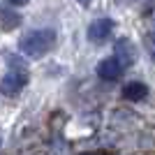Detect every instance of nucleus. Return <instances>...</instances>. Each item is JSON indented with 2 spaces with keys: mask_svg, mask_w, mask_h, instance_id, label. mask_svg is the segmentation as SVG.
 Segmentation results:
<instances>
[{
  "mask_svg": "<svg viewBox=\"0 0 155 155\" xmlns=\"http://www.w3.org/2000/svg\"><path fill=\"white\" fill-rule=\"evenodd\" d=\"M120 74H123V65L116 56L100 60V65H97V77L104 79V81H116Z\"/></svg>",
  "mask_w": 155,
  "mask_h": 155,
  "instance_id": "20e7f679",
  "label": "nucleus"
},
{
  "mask_svg": "<svg viewBox=\"0 0 155 155\" xmlns=\"http://www.w3.org/2000/svg\"><path fill=\"white\" fill-rule=\"evenodd\" d=\"M111 30H114V21L111 19H95L88 26V39L93 44H104L109 39Z\"/></svg>",
  "mask_w": 155,
  "mask_h": 155,
  "instance_id": "7ed1b4c3",
  "label": "nucleus"
},
{
  "mask_svg": "<svg viewBox=\"0 0 155 155\" xmlns=\"http://www.w3.org/2000/svg\"><path fill=\"white\" fill-rule=\"evenodd\" d=\"M143 46H146V51H148V56L155 60V32H148L146 37H143Z\"/></svg>",
  "mask_w": 155,
  "mask_h": 155,
  "instance_id": "0eeeda50",
  "label": "nucleus"
},
{
  "mask_svg": "<svg viewBox=\"0 0 155 155\" xmlns=\"http://www.w3.org/2000/svg\"><path fill=\"white\" fill-rule=\"evenodd\" d=\"M56 46V30L51 28H42V30H32L23 35L19 42V49L28 58H42Z\"/></svg>",
  "mask_w": 155,
  "mask_h": 155,
  "instance_id": "f257e3e1",
  "label": "nucleus"
},
{
  "mask_svg": "<svg viewBox=\"0 0 155 155\" xmlns=\"http://www.w3.org/2000/svg\"><path fill=\"white\" fill-rule=\"evenodd\" d=\"M116 58L120 60V65H132L137 58V51H134V46H132V42L130 39H118L116 42Z\"/></svg>",
  "mask_w": 155,
  "mask_h": 155,
  "instance_id": "39448f33",
  "label": "nucleus"
},
{
  "mask_svg": "<svg viewBox=\"0 0 155 155\" xmlns=\"http://www.w3.org/2000/svg\"><path fill=\"white\" fill-rule=\"evenodd\" d=\"M146 95H148V88H146L141 81H132V84H127L123 88V97L130 100V102H139V100H143Z\"/></svg>",
  "mask_w": 155,
  "mask_h": 155,
  "instance_id": "423d86ee",
  "label": "nucleus"
},
{
  "mask_svg": "<svg viewBox=\"0 0 155 155\" xmlns=\"http://www.w3.org/2000/svg\"><path fill=\"white\" fill-rule=\"evenodd\" d=\"M26 84H28L26 67H12V70L2 77V81H0V93L7 95V97H14V95H19V93L23 91Z\"/></svg>",
  "mask_w": 155,
  "mask_h": 155,
  "instance_id": "f03ea898",
  "label": "nucleus"
},
{
  "mask_svg": "<svg viewBox=\"0 0 155 155\" xmlns=\"http://www.w3.org/2000/svg\"><path fill=\"white\" fill-rule=\"evenodd\" d=\"M7 2H9L12 7H23V5L28 2V0H7Z\"/></svg>",
  "mask_w": 155,
  "mask_h": 155,
  "instance_id": "6e6552de",
  "label": "nucleus"
},
{
  "mask_svg": "<svg viewBox=\"0 0 155 155\" xmlns=\"http://www.w3.org/2000/svg\"><path fill=\"white\" fill-rule=\"evenodd\" d=\"M79 2H81V5H88V2H91V0H79Z\"/></svg>",
  "mask_w": 155,
  "mask_h": 155,
  "instance_id": "1a4fd4ad",
  "label": "nucleus"
}]
</instances>
